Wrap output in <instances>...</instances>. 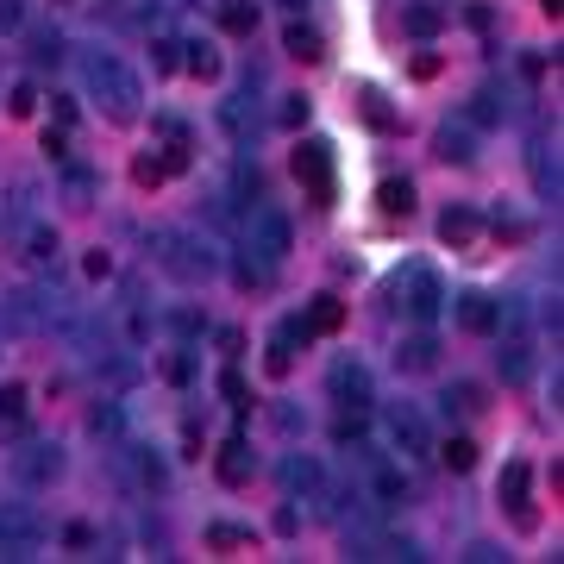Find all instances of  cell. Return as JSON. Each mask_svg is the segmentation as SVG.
<instances>
[{"label":"cell","mask_w":564,"mask_h":564,"mask_svg":"<svg viewBox=\"0 0 564 564\" xmlns=\"http://www.w3.org/2000/svg\"><path fill=\"white\" fill-rule=\"evenodd\" d=\"M82 82H88V94L107 107V120H120V126H132L138 120V101H145V88H138V76L113 57V51H82Z\"/></svg>","instance_id":"obj_1"},{"label":"cell","mask_w":564,"mask_h":564,"mask_svg":"<svg viewBox=\"0 0 564 564\" xmlns=\"http://www.w3.org/2000/svg\"><path fill=\"white\" fill-rule=\"evenodd\" d=\"M389 308H402L414 326H433L439 308H445V282L433 264H402L389 276Z\"/></svg>","instance_id":"obj_2"},{"label":"cell","mask_w":564,"mask_h":564,"mask_svg":"<svg viewBox=\"0 0 564 564\" xmlns=\"http://www.w3.org/2000/svg\"><path fill=\"white\" fill-rule=\"evenodd\" d=\"M151 251H157V264L170 270L176 282H188V289H195V282H207V276L220 270L214 245H207V239H195V232H157V239H151Z\"/></svg>","instance_id":"obj_3"},{"label":"cell","mask_w":564,"mask_h":564,"mask_svg":"<svg viewBox=\"0 0 564 564\" xmlns=\"http://www.w3.org/2000/svg\"><path fill=\"white\" fill-rule=\"evenodd\" d=\"M7 470L26 489H44V483H57L63 477V445H51V439H26L19 433V452L7 458Z\"/></svg>","instance_id":"obj_4"},{"label":"cell","mask_w":564,"mask_h":564,"mask_svg":"<svg viewBox=\"0 0 564 564\" xmlns=\"http://www.w3.org/2000/svg\"><path fill=\"white\" fill-rule=\"evenodd\" d=\"M383 433H389V445L402 458H427L433 452V427H427V414H420L414 402H389L383 408Z\"/></svg>","instance_id":"obj_5"},{"label":"cell","mask_w":564,"mask_h":564,"mask_svg":"<svg viewBox=\"0 0 564 564\" xmlns=\"http://www.w3.org/2000/svg\"><path fill=\"white\" fill-rule=\"evenodd\" d=\"M295 176L314 207H333V145L326 138H301L295 145Z\"/></svg>","instance_id":"obj_6"},{"label":"cell","mask_w":564,"mask_h":564,"mask_svg":"<svg viewBox=\"0 0 564 564\" xmlns=\"http://www.w3.org/2000/svg\"><path fill=\"white\" fill-rule=\"evenodd\" d=\"M289 220L276 214V207H245V251H257L264 264H282L289 257Z\"/></svg>","instance_id":"obj_7"},{"label":"cell","mask_w":564,"mask_h":564,"mask_svg":"<svg viewBox=\"0 0 564 564\" xmlns=\"http://www.w3.org/2000/svg\"><path fill=\"white\" fill-rule=\"evenodd\" d=\"M326 395L339 402V414H370V402H376L370 370L358 358H333V370H326Z\"/></svg>","instance_id":"obj_8"},{"label":"cell","mask_w":564,"mask_h":564,"mask_svg":"<svg viewBox=\"0 0 564 564\" xmlns=\"http://www.w3.org/2000/svg\"><path fill=\"white\" fill-rule=\"evenodd\" d=\"M38 539H44V514L32 502H0V552L26 558Z\"/></svg>","instance_id":"obj_9"},{"label":"cell","mask_w":564,"mask_h":564,"mask_svg":"<svg viewBox=\"0 0 564 564\" xmlns=\"http://www.w3.org/2000/svg\"><path fill=\"white\" fill-rule=\"evenodd\" d=\"M527 483H533V464H527V458H508V464H502V477H496V502H502L521 527L539 521V514L527 508Z\"/></svg>","instance_id":"obj_10"},{"label":"cell","mask_w":564,"mask_h":564,"mask_svg":"<svg viewBox=\"0 0 564 564\" xmlns=\"http://www.w3.org/2000/svg\"><path fill=\"white\" fill-rule=\"evenodd\" d=\"M276 477H282V496H326V470L308 452H289Z\"/></svg>","instance_id":"obj_11"},{"label":"cell","mask_w":564,"mask_h":564,"mask_svg":"<svg viewBox=\"0 0 564 564\" xmlns=\"http://www.w3.org/2000/svg\"><path fill=\"white\" fill-rule=\"evenodd\" d=\"M496 370H502V383H533V345H527V333H508L502 339V351H496Z\"/></svg>","instance_id":"obj_12"},{"label":"cell","mask_w":564,"mask_h":564,"mask_svg":"<svg viewBox=\"0 0 564 564\" xmlns=\"http://www.w3.org/2000/svg\"><path fill=\"white\" fill-rule=\"evenodd\" d=\"M251 470H257L251 439H245V433H232V439L220 445V483H226V489H245V483H251Z\"/></svg>","instance_id":"obj_13"},{"label":"cell","mask_w":564,"mask_h":564,"mask_svg":"<svg viewBox=\"0 0 564 564\" xmlns=\"http://www.w3.org/2000/svg\"><path fill=\"white\" fill-rule=\"evenodd\" d=\"M370 496H376V508H402L408 502V477H402V470H395V464H383V458H376L370 464Z\"/></svg>","instance_id":"obj_14"},{"label":"cell","mask_w":564,"mask_h":564,"mask_svg":"<svg viewBox=\"0 0 564 564\" xmlns=\"http://www.w3.org/2000/svg\"><path fill=\"white\" fill-rule=\"evenodd\" d=\"M458 326L477 333V339H489V333H496V295H458Z\"/></svg>","instance_id":"obj_15"},{"label":"cell","mask_w":564,"mask_h":564,"mask_svg":"<svg viewBox=\"0 0 564 564\" xmlns=\"http://www.w3.org/2000/svg\"><path fill=\"white\" fill-rule=\"evenodd\" d=\"M433 157H439V163H470V157H477V138H470V126H452V120H445V126L433 132Z\"/></svg>","instance_id":"obj_16"},{"label":"cell","mask_w":564,"mask_h":564,"mask_svg":"<svg viewBox=\"0 0 564 564\" xmlns=\"http://www.w3.org/2000/svg\"><path fill=\"white\" fill-rule=\"evenodd\" d=\"M26 414H32V389L26 383H0V427L26 433Z\"/></svg>","instance_id":"obj_17"},{"label":"cell","mask_w":564,"mask_h":564,"mask_svg":"<svg viewBox=\"0 0 564 564\" xmlns=\"http://www.w3.org/2000/svg\"><path fill=\"white\" fill-rule=\"evenodd\" d=\"M376 207H383L389 220H408V214H414V182H408V176L376 182Z\"/></svg>","instance_id":"obj_18"},{"label":"cell","mask_w":564,"mask_h":564,"mask_svg":"<svg viewBox=\"0 0 564 564\" xmlns=\"http://www.w3.org/2000/svg\"><path fill=\"white\" fill-rule=\"evenodd\" d=\"M402 32H408V38H439V32H445V7H433V0H414V7H402Z\"/></svg>","instance_id":"obj_19"},{"label":"cell","mask_w":564,"mask_h":564,"mask_svg":"<svg viewBox=\"0 0 564 564\" xmlns=\"http://www.w3.org/2000/svg\"><path fill=\"white\" fill-rule=\"evenodd\" d=\"M282 51H289L295 63H320V57H326V38H320L314 26H301V19H295V26L282 32Z\"/></svg>","instance_id":"obj_20"},{"label":"cell","mask_w":564,"mask_h":564,"mask_svg":"<svg viewBox=\"0 0 564 564\" xmlns=\"http://www.w3.org/2000/svg\"><path fill=\"white\" fill-rule=\"evenodd\" d=\"M527 170H533L539 201H558V163L546 157V138H533V151H527Z\"/></svg>","instance_id":"obj_21"},{"label":"cell","mask_w":564,"mask_h":564,"mask_svg":"<svg viewBox=\"0 0 564 564\" xmlns=\"http://www.w3.org/2000/svg\"><path fill=\"white\" fill-rule=\"evenodd\" d=\"M439 239L452 251H464L470 239H477V214H470V207H445V214H439Z\"/></svg>","instance_id":"obj_22"},{"label":"cell","mask_w":564,"mask_h":564,"mask_svg":"<svg viewBox=\"0 0 564 564\" xmlns=\"http://www.w3.org/2000/svg\"><path fill=\"white\" fill-rule=\"evenodd\" d=\"M220 26L232 38H251L257 32V0H220Z\"/></svg>","instance_id":"obj_23"},{"label":"cell","mask_w":564,"mask_h":564,"mask_svg":"<svg viewBox=\"0 0 564 564\" xmlns=\"http://www.w3.org/2000/svg\"><path fill=\"white\" fill-rule=\"evenodd\" d=\"M308 326H314V333H339V326H345V301L339 295H314L308 301Z\"/></svg>","instance_id":"obj_24"},{"label":"cell","mask_w":564,"mask_h":564,"mask_svg":"<svg viewBox=\"0 0 564 564\" xmlns=\"http://www.w3.org/2000/svg\"><path fill=\"white\" fill-rule=\"evenodd\" d=\"M433 358H439V345L427 333H414V339H402V351H395V370H433Z\"/></svg>","instance_id":"obj_25"},{"label":"cell","mask_w":564,"mask_h":564,"mask_svg":"<svg viewBox=\"0 0 564 564\" xmlns=\"http://www.w3.org/2000/svg\"><path fill=\"white\" fill-rule=\"evenodd\" d=\"M120 427H126V420H120V402H94V408H88V433H94V439L120 445Z\"/></svg>","instance_id":"obj_26"},{"label":"cell","mask_w":564,"mask_h":564,"mask_svg":"<svg viewBox=\"0 0 564 564\" xmlns=\"http://www.w3.org/2000/svg\"><path fill=\"white\" fill-rule=\"evenodd\" d=\"M439 458H445V470H458V477H464V470H477V439H470V433H452V439L439 445Z\"/></svg>","instance_id":"obj_27"},{"label":"cell","mask_w":564,"mask_h":564,"mask_svg":"<svg viewBox=\"0 0 564 564\" xmlns=\"http://www.w3.org/2000/svg\"><path fill=\"white\" fill-rule=\"evenodd\" d=\"M182 51H188V57H182V69H188V76H201V82H207V76H220V51H214L207 38L182 44Z\"/></svg>","instance_id":"obj_28"},{"label":"cell","mask_w":564,"mask_h":564,"mask_svg":"<svg viewBox=\"0 0 564 564\" xmlns=\"http://www.w3.org/2000/svg\"><path fill=\"white\" fill-rule=\"evenodd\" d=\"M94 188H101V182H94V170H82V163L63 170V201L69 207H94Z\"/></svg>","instance_id":"obj_29"},{"label":"cell","mask_w":564,"mask_h":564,"mask_svg":"<svg viewBox=\"0 0 564 564\" xmlns=\"http://www.w3.org/2000/svg\"><path fill=\"white\" fill-rule=\"evenodd\" d=\"M232 195H239V207L264 201V176H257V163H239V170H232Z\"/></svg>","instance_id":"obj_30"},{"label":"cell","mask_w":564,"mask_h":564,"mask_svg":"<svg viewBox=\"0 0 564 564\" xmlns=\"http://www.w3.org/2000/svg\"><path fill=\"white\" fill-rule=\"evenodd\" d=\"M308 113H314V101H308V94H282V101H276V126L301 132V126H308Z\"/></svg>","instance_id":"obj_31"},{"label":"cell","mask_w":564,"mask_h":564,"mask_svg":"<svg viewBox=\"0 0 564 564\" xmlns=\"http://www.w3.org/2000/svg\"><path fill=\"white\" fill-rule=\"evenodd\" d=\"M439 402H445V414H477V408H483V389H477V383H452Z\"/></svg>","instance_id":"obj_32"},{"label":"cell","mask_w":564,"mask_h":564,"mask_svg":"<svg viewBox=\"0 0 564 564\" xmlns=\"http://www.w3.org/2000/svg\"><path fill=\"white\" fill-rule=\"evenodd\" d=\"M126 452H132V464H138V483H145V489H163V477H170V470H163V458L145 452V445H126Z\"/></svg>","instance_id":"obj_33"},{"label":"cell","mask_w":564,"mask_h":564,"mask_svg":"<svg viewBox=\"0 0 564 564\" xmlns=\"http://www.w3.org/2000/svg\"><path fill=\"white\" fill-rule=\"evenodd\" d=\"M26 257H32V264H51V257H57V232L51 226H26Z\"/></svg>","instance_id":"obj_34"},{"label":"cell","mask_w":564,"mask_h":564,"mask_svg":"<svg viewBox=\"0 0 564 564\" xmlns=\"http://www.w3.org/2000/svg\"><path fill=\"white\" fill-rule=\"evenodd\" d=\"M232 282H239V289H264V282H270V264H264V257H239V264H232Z\"/></svg>","instance_id":"obj_35"},{"label":"cell","mask_w":564,"mask_h":564,"mask_svg":"<svg viewBox=\"0 0 564 564\" xmlns=\"http://www.w3.org/2000/svg\"><path fill=\"white\" fill-rule=\"evenodd\" d=\"M464 120H470V126H502V101H496V94H470Z\"/></svg>","instance_id":"obj_36"},{"label":"cell","mask_w":564,"mask_h":564,"mask_svg":"<svg viewBox=\"0 0 564 564\" xmlns=\"http://www.w3.org/2000/svg\"><path fill=\"white\" fill-rule=\"evenodd\" d=\"M220 126H226V138H232V145H245V138H251V120H245V101H220Z\"/></svg>","instance_id":"obj_37"},{"label":"cell","mask_w":564,"mask_h":564,"mask_svg":"<svg viewBox=\"0 0 564 564\" xmlns=\"http://www.w3.org/2000/svg\"><path fill=\"white\" fill-rule=\"evenodd\" d=\"M358 101H364V120H370L376 132H395V113H389V101H383V94H376V88H364Z\"/></svg>","instance_id":"obj_38"},{"label":"cell","mask_w":564,"mask_h":564,"mask_svg":"<svg viewBox=\"0 0 564 564\" xmlns=\"http://www.w3.org/2000/svg\"><path fill=\"white\" fill-rule=\"evenodd\" d=\"M220 395H226V408H239V414L251 408V389H245V376H239V370H232V364L220 370Z\"/></svg>","instance_id":"obj_39"},{"label":"cell","mask_w":564,"mask_h":564,"mask_svg":"<svg viewBox=\"0 0 564 564\" xmlns=\"http://www.w3.org/2000/svg\"><path fill=\"white\" fill-rule=\"evenodd\" d=\"M57 57H63V38H57L51 26H44V32H32V63H38V69H51Z\"/></svg>","instance_id":"obj_40"},{"label":"cell","mask_w":564,"mask_h":564,"mask_svg":"<svg viewBox=\"0 0 564 564\" xmlns=\"http://www.w3.org/2000/svg\"><path fill=\"white\" fill-rule=\"evenodd\" d=\"M32 107H38V88L32 82H13L7 88V113H13V120H32Z\"/></svg>","instance_id":"obj_41"},{"label":"cell","mask_w":564,"mask_h":564,"mask_svg":"<svg viewBox=\"0 0 564 564\" xmlns=\"http://www.w3.org/2000/svg\"><path fill=\"white\" fill-rule=\"evenodd\" d=\"M182 44L176 38H151V69H157V76H170V69H182Z\"/></svg>","instance_id":"obj_42"},{"label":"cell","mask_w":564,"mask_h":564,"mask_svg":"<svg viewBox=\"0 0 564 564\" xmlns=\"http://www.w3.org/2000/svg\"><path fill=\"white\" fill-rule=\"evenodd\" d=\"M251 539H257L251 527H226V521L207 527V546H220V552H226V546H251Z\"/></svg>","instance_id":"obj_43"},{"label":"cell","mask_w":564,"mask_h":564,"mask_svg":"<svg viewBox=\"0 0 564 564\" xmlns=\"http://www.w3.org/2000/svg\"><path fill=\"white\" fill-rule=\"evenodd\" d=\"M163 176H170V170H163V157H151V151L132 157V182H138V188H157Z\"/></svg>","instance_id":"obj_44"},{"label":"cell","mask_w":564,"mask_h":564,"mask_svg":"<svg viewBox=\"0 0 564 564\" xmlns=\"http://www.w3.org/2000/svg\"><path fill=\"white\" fill-rule=\"evenodd\" d=\"M170 326H176V339H201V333H207V314H201V308H176Z\"/></svg>","instance_id":"obj_45"},{"label":"cell","mask_w":564,"mask_h":564,"mask_svg":"<svg viewBox=\"0 0 564 564\" xmlns=\"http://www.w3.org/2000/svg\"><path fill=\"white\" fill-rule=\"evenodd\" d=\"M163 376H170L176 389H188L195 383V358H188V351H170V358H163Z\"/></svg>","instance_id":"obj_46"},{"label":"cell","mask_w":564,"mask_h":564,"mask_svg":"<svg viewBox=\"0 0 564 564\" xmlns=\"http://www.w3.org/2000/svg\"><path fill=\"white\" fill-rule=\"evenodd\" d=\"M264 370H270V376H289V370H295V351L282 345V339H270V351H264Z\"/></svg>","instance_id":"obj_47"},{"label":"cell","mask_w":564,"mask_h":564,"mask_svg":"<svg viewBox=\"0 0 564 564\" xmlns=\"http://www.w3.org/2000/svg\"><path fill=\"white\" fill-rule=\"evenodd\" d=\"M358 433H364V414H339L333 420V445H358Z\"/></svg>","instance_id":"obj_48"},{"label":"cell","mask_w":564,"mask_h":564,"mask_svg":"<svg viewBox=\"0 0 564 564\" xmlns=\"http://www.w3.org/2000/svg\"><path fill=\"white\" fill-rule=\"evenodd\" d=\"M82 276H94V282H107V276H113V257H107L101 245H94V251L82 257Z\"/></svg>","instance_id":"obj_49"},{"label":"cell","mask_w":564,"mask_h":564,"mask_svg":"<svg viewBox=\"0 0 564 564\" xmlns=\"http://www.w3.org/2000/svg\"><path fill=\"white\" fill-rule=\"evenodd\" d=\"M38 151L51 157V163H63V157H69V138H63V126H51V132H44V138H38Z\"/></svg>","instance_id":"obj_50"},{"label":"cell","mask_w":564,"mask_h":564,"mask_svg":"<svg viewBox=\"0 0 564 564\" xmlns=\"http://www.w3.org/2000/svg\"><path fill=\"white\" fill-rule=\"evenodd\" d=\"M276 427L282 433H301V427H308V414H301L295 402H276Z\"/></svg>","instance_id":"obj_51"},{"label":"cell","mask_w":564,"mask_h":564,"mask_svg":"<svg viewBox=\"0 0 564 564\" xmlns=\"http://www.w3.org/2000/svg\"><path fill=\"white\" fill-rule=\"evenodd\" d=\"M51 120L57 126H76V101H69V94H51Z\"/></svg>","instance_id":"obj_52"},{"label":"cell","mask_w":564,"mask_h":564,"mask_svg":"<svg viewBox=\"0 0 564 564\" xmlns=\"http://www.w3.org/2000/svg\"><path fill=\"white\" fill-rule=\"evenodd\" d=\"M214 339H220V351H226V358H239V351H245V333H239V326H220Z\"/></svg>","instance_id":"obj_53"},{"label":"cell","mask_w":564,"mask_h":564,"mask_svg":"<svg viewBox=\"0 0 564 564\" xmlns=\"http://www.w3.org/2000/svg\"><path fill=\"white\" fill-rule=\"evenodd\" d=\"M439 69H445V63H439L433 51H420V57H414V82H433V76H439Z\"/></svg>","instance_id":"obj_54"},{"label":"cell","mask_w":564,"mask_h":564,"mask_svg":"<svg viewBox=\"0 0 564 564\" xmlns=\"http://www.w3.org/2000/svg\"><path fill=\"white\" fill-rule=\"evenodd\" d=\"M63 546H76V552H88V546H94V527H82V521H76V527H63Z\"/></svg>","instance_id":"obj_55"},{"label":"cell","mask_w":564,"mask_h":564,"mask_svg":"<svg viewBox=\"0 0 564 564\" xmlns=\"http://www.w3.org/2000/svg\"><path fill=\"white\" fill-rule=\"evenodd\" d=\"M19 19H26V7H19V0H0V32H19Z\"/></svg>","instance_id":"obj_56"},{"label":"cell","mask_w":564,"mask_h":564,"mask_svg":"<svg viewBox=\"0 0 564 564\" xmlns=\"http://www.w3.org/2000/svg\"><path fill=\"white\" fill-rule=\"evenodd\" d=\"M182 458H201V427L195 420H182Z\"/></svg>","instance_id":"obj_57"},{"label":"cell","mask_w":564,"mask_h":564,"mask_svg":"<svg viewBox=\"0 0 564 564\" xmlns=\"http://www.w3.org/2000/svg\"><path fill=\"white\" fill-rule=\"evenodd\" d=\"M270 527H276V533H295V527H301V514H295V502H282V508H276V521H270Z\"/></svg>","instance_id":"obj_58"},{"label":"cell","mask_w":564,"mask_h":564,"mask_svg":"<svg viewBox=\"0 0 564 564\" xmlns=\"http://www.w3.org/2000/svg\"><path fill=\"white\" fill-rule=\"evenodd\" d=\"M282 7H289V13H301V7H308V0H282Z\"/></svg>","instance_id":"obj_59"},{"label":"cell","mask_w":564,"mask_h":564,"mask_svg":"<svg viewBox=\"0 0 564 564\" xmlns=\"http://www.w3.org/2000/svg\"><path fill=\"white\" fill-rule=\"evenodd\" d=\"M539 7H546V13H552V19H558V0H539Z\"/></svg>","instance_id":"obj_60"}]
</instances>
